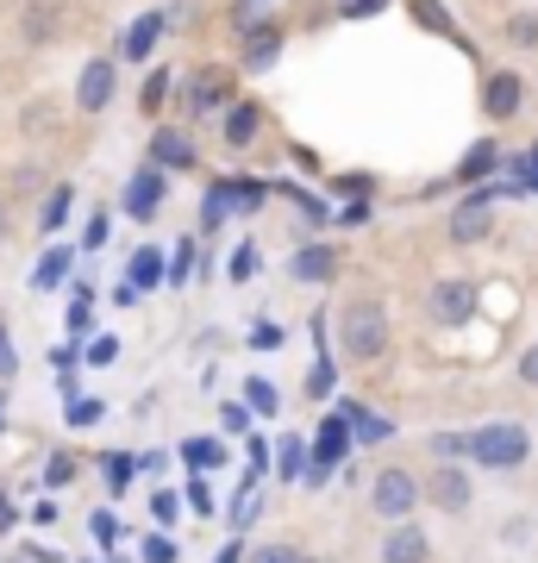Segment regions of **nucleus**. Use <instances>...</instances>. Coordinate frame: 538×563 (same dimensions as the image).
<instances>
[{"instance_id":"f257e3e1","label":"nucleus","mask_w":538,"mask_h":563,"mask_svg":"<svg viewBox=\"0 0 538 563\" xmlns=\"http://www.w3.org/2000/svg\"><path fill=\"white\" fill-rule=\"evenodd\" d=\"M526 457H532V432L514 420H495V426L470 432V463H482V470H519Z\"/></svg>"},{"instance_id":"f03ea898","label":"nucleus","mask_w":538,"mask_h":563,"mask_svg":"<svg viewBox=\"0 0 538 563\" xmlns=\"http://www.w3.org/2000/svg\"><path fill=\"white\" fill-rule=\"evenodd\" d=\"M339 344H344V357H382L388 351V313H382V301H351L344 307V320H339Z\"/></svg>"},{"instance_id":"7ed1b4c3","label":"nucleus","mask_w":538,"mask_h":563,"mask_svg":"<svg viewBox=\"0 0 538 563\" xmlns=\"http://www.w3.org/2000/svg\"><path fill=\"white\" fill-rule=\"evenodd\" d=\"M419 495H426V483H419L414 470H382L376 483H370V507H376L382 520H407L419 507Z\"/></svg>"},{"instance_id":"20e7f679","label":"nucleus","mask_w":538,"mask_h":563,"mask_svg":"<svg viewBox=\"0 0 538 563\" xmlns=\"http://www.w3.org/2000/svg\"><path fill=\"white\" fill-rule=\"evenodd\" d=\"M220 107H239V76L207 63V69L188 76V113H220Z\"/></svg>"},{"instance_id":"39448f33","label":"nucleus","mask_w":538,"mask_h":563,"mask_svg":"<svg viewBox=\"0 0 538 563\" xmlns=\"http://www.w3.org/2000/svg\"><path fill=\"white\" fill-rule=\"evenodd\" d=\"M532 101V88H526V76H519V69H495V76L482 81V113H488V120H519V107Z\"/></svg>"},{"instance_id":"423d86ee","label":"nucleus","mask_w":538,"mask_h":563,"mask_svg":"<svg viewBox=\"0 0 538 563\" xmlns=\"http://www.w3.org/2000/svg\"><path fill=\"white\" fill-rule=\"evenodd\" d=\"M113 95H120V69H113L107 57L81 63V81H76V107H81V113H107Z\"/></svg>"},{"instance_id":"0eeeda50","label":"nucleus","mask_w":538,"mask_h":563,"mask_svg":"<svg viewBox=\"0 0 538 563\" xmlns=\"http://www.w3.org/2000/svg\"><path fill=\"white\" fill-rule=\"evenodd\" d=\"M163 195H169V181H163V169L151 163V169H139V176L125 181V220L151 225L163 213Z\"/></svg>"},{"instance_id":"6e6552de","label":"nucleus","mask_w":538,"mask_h":563,"mask_svg":"<svg viewBox=\"0 0 538 563\" xmlns=\"http://www.w3.org/2000/svg\"><path fill=\"white\" fill-rule=\"evenodd\" d=\"M426 501L444 507V514H463V507L476 501V488H470V476H463L458 463H439V470L426 476Z\"/></svg>"},{"instance_id":"1a4fd4ad","label":"nucleus","mask_w":538,"mask_h":563,"mask_svg":"<svg viewBox=\"0 0 538 563\" xmlns=\"http://www.w3.org/2000/svg\"><path fill=\"white\" fill-rule=\"evenodd\" d=\"M344 439H351V420H344V413H332V420L319 426V439H314V463H307V483H326V476H332V463L344 457Z\"/></svg>"},{"instance_id":"9d476101","label":"nucleus","mask_w":538,"mask_h":563,"mask_svg":"<svg viewBox=\"0 0 538 563\" xmlns=\"http://www.w3.org/2000/svg\"><path fill=\"white\" fill-rule=\"evenodd\" d=\"M488 201H495V195H488V188H476V195H470V201H463L458 213H451V244H476V239H488V225H495Z\"/></svg>"},{"instance_id":"9b49d317","label":"nucleus","mask_w":538,"mask_h":563,"mask_svg":"<svg viewBox=\"0 0 538 563\" xmlns=\"http://www.w3.org/2000/svg\"><path fill=\"white\" fill-rule=\"evenodd\" d=\"M470 313H476V288L470 282H439L432 288V320L439 325H463Z\"/></svg>"},{"instance_id":"f8f14e48","label":"nucleus","mask_w":538,"mask_h":563,"mask_svg":"<svg viewBox=\"0 0 538 563\" xmlns=\"http://www.w3.org/2000/svg\"><path fill=\"white\" fill-rule=\"evenodd\" d=\"M426 558H432V539H426L414 520H400L395 532L382 539V563H426Z\"/></svg>"},{"instance_id":"ddd939ff","label":"nucleus","mask_w":538,"mask_h":563,"mask_svg":"<svg viewBox=\"0 0 538 563\" xmlns=\"http://www.w3.org/2000/svg\"><path fill=\"white\" fill-rule=\"evenodd\" d=\"M151 163H157V169H195V144H188V132L157 125V132H151Z\"/></svg>"},{"instance_id":"4468645a","label":"nucleus","mask_w":538,"mask_h":563,"mask_svg":"<svg viewBox=\"0 0 538 563\" xmlns=\"http://www.w3.org/2000/svg\"><path fill=\"white\" fill-rule=\"evenodd\" d=\"M282 57V25H251L244 32V69L257 76V69H276Z\"/></svg>"},{"instance_id":"2eb2a0df","label":"nucleus","mask_w":538,"mask_h":563,"mask_svg":"<svg viewBox=\"0 0 538 563\" xmlns=\"http://www.w3.org/2000/svg\"><path fill=\"white\" fill-rule=\"evenodd\" d=\"M257 125H263V107L257 101H239L232 113H226V144H232V151H244V144L257 139Z\"/></svg>"},{"instance_id":"dca6fc26","label":"nucleus","mask_w":538,"mask_h":563,"mask_svg":"<svg viewBox=\"0 0 538 563\" xmlns=\"http://www.w3.org/2000/svg\"><path fill=\"white\" fill-rule=\"evenodd\" d=\"M288 269H295L300 282H326V276H332V269H339V257H332L326 244H300V251H295V263H288Z\"/></svg>"},{"instance_id":"f3484780","label":"nucleus","mask_w":538,"mask_h":563,"mask_svg":"<svg viewBox=\"0 0 538 563\" xmlns=\"http://www.w3.org/2000/svg\"><path fill=\"white\" fill-rule=\"evenodd\" d=\"M157 38H163V13H144V20L132 25V32H125V51H120V57L144 63V57H151V44H157Z\"/></svg>"},{"instance_id":"a211bd4d","label":"nucleus","mask_w":538,"mask_h":563,"mask_svg":"<svg viewBox=\"0 0 538 563\" xmlns=\"http://www.w3.org/2000/svg\"><path fill=\"white\" fill-rule=\"evenodd\" d=\"M495 163H501V144H495V139H476V144H470V157L458 163V176H463V181H482Z\"/></svg>"},{"instance_id":"6ab92c4d","label":"nucleus","mask_w":538,"mask_h":563,"mask_svg":"<svg viewBox=\"0 0 538 563\" xmlns=\"http://www.w3.org/2000/svg\"><path fill=\"white\" fill-rule=\"evenodd\" d=\"M232 220V188H207V201H200V232H220Z\"/></svg>"},{"instance_id":"aec40b11","label":"nucleus","mask_w":538,"mask_h":563,"mask_svg":"<svg viewBox=\"0 0 538 563\" xmlns=\"http://www.w3.org/2000/svg\"><path fill=\"white\" fill-rule=\"evenodd\" d=\"M407 7H414V25L439 32V38H458V25H451V13H444L439 0H407Z\"/></svg>"},{"instance_id":"412c9836","label":"nucleus","mask_w":538,"mask_h":563,"mask_svg":"<svg viewBox=\"0 0 538 563\" xmlns=\"http://www.w3.org/2000/svg\"><path fill=\"white\" fill-rule=\"evenodd\" d=\"M163 282V251L157 244H139V257H132V288H157Z\"/></svg>"},{"instance_id":"4be33fe9","label":"nucleus","mask_w":538,"mask_h":563,"mask_svg":"<svg viewBox=\"0 0 538 563\" xmlns=\"http://www.w3.org/2000/svg\"><path fill=\"white\" fill-rule=\"evenodd\" d=\"M69 201H76L69 188H51V195H44V207H39V225H44V232H57V225H63V213H69Z\"/></svg>"},{"instance_id":"5701e85b","label":"nucleus","mask_w":538,"mask_h":563,"mask_svg":"<svg viewBox=\"0 0 538 563\" xmlns=\"http://www.w3.org/2000/svg\"><path fill=\"white\" fill-rule=\"evenodd\" d=\"M344 420H351V432H358L363 444H370V439H388V420H376V413H363V407H344Z\"/></svg>"},{"instance_id":"b1692460","label":"nucleus","mask_w":538,"mask_h":563,"mask_svg":"<svg viewBox=\"0 0 538 563\" xmlns=\"http://www.w3.org/2000/svg\"><path fill=\"white\" fill-rule=\"evenodd\" d=\"M244 563H307L295 544H257V551H244Z\"/></svg>"},{"instance_id":"393cba45","label":"nucleus","mask_w":538,"mask_h":563,"mask_svg":"<svg viewBox=\"0 0 538 563\" xmlns=\"http://www.w3.org/2000/svg\"><path fill=\"white\" fill-rule=\"evenodd\" d=\"M332 383H339V376H332V357H319L314 369H307V395H314V401H326V395H332Z\"/></svg>"},{"instance_id":"a878e982","label":"nucleus","mask_w":538,"mask_h":563,"mask_svg":"<svg viewBox=\"0 0 538 563\" xmlns=\"http://www.w3.org/2000/svg\"><path fill=\"white\" fill-rule=\"evenodd\" d=\"M182 451H188V463H195V470H213V463H220V439H188Z\"/></svg>"},{"instance_id":"bb28decb","label":"nucleus","mask_w":538,"mask_h":563,"mask_svg":"<svg viewBox=\"0 0 538 563\" xmlns=\"http://www.w3.org/2000/svg\"><path fill=\"white\" fill-rule=\"evenodd\" d=\"M163 95H169V69H151V81H144V113H157V107H163Z\"/></svg>"},{"instance_id":"cd10ccee","label":"nucleus","mask_w":538,"mask_h":563,"mask_svg":"<svg viewBox=\"0 0 538 563\" xmlns=\"http://www.w3.org/2000/svg\"><path fill=\"white\" fill-rule=\"evenodd\" d=\"M63 269H69V251H51V257L39 263V288H57Z\"/></svg>"},{"instance_id":"c85d7f7f","label":"nucleus","mask_w":538,"mask_h":563,"mask_svg":"<svg viewBox=\"0 0 538 563\" xmlns=\"http://www.w3.org/2000/svg\"><path fill=\"white\" fill-rule=\"evenodd\" d=\"M507 38H514V44H538V13H514V20H507Z\"/></svg>"},{"instance_id":"c756f323","label":"nucleus","mask_w":538,"mask_h":563,"mask_svg":"<svg viewBox=\"0 0 538 563\" xmlns=\"http://www.w3.org/2000/svg\"><path fill=\"white\" fill-rule=\"evenodd\" d=\"M244 401L257 407V413H276V388H270V383H257V376H251V383H244Z\"/></svg>"},{"instance_id":"7c9ffc66","label":"nucleus","mask_w":538,"mask_h":563,"mask_svg":"<svg viewBox=\"0 0 538 563\" xmlns=\"http://www.w3.org/2000/svg\"><path fill=\"white\" fill-rule=\"evenodd\" d=\"M388 0H339V20H376Z\"/></svg>"},{"instance_id":"2f4dec72","label":"nucleus","mask_w":538,"mask_h":563,"mask_svg":"<svg viewBox=\"0 0 538 563\" xmlns=\"http://www.w3.org/2000/svg\"><path fill=\"white\" fill-rule=\"evenodd\" d=\"M432 451H439L444 463H458L463 451H470V439H463V432H439V439H432Z\"/></svg>"},{"instance_id":"473e14b6","label":"nucleus","mask_w":538,"mask_h":563,"mask_svg":"<svg viewBox=\"0 0 538 563\" xmlns=\"http://www.w3.org/2000/svg\"><path fill=\"white\" fill-rule=\"evenodd\" d=\"M300 451H307L300 439H282V476H307V463H300Z\"/></svg>"},{"instance_id":"72a5a7b5","label":"nucleus","mask_w":538,"mask_h":563,"mask_svg":"<svg viewBox=\"0 0 538 563\" xmlns=\"http://www.w3.org/2000/svg\"><path fill=\"white\" fill-rule=\"evenodd\" d=\"M20 369V351H13V332H7V320H0V383Z\"/></svg>"},{"instance_id":"f704fd0d","label":"nucleus","mask_w":538,"mask_h":563,"mask_svg":"<svg viewBox=\"0 0 538 563\" xmlns=\"http://www.w3.org/2000/svg\"><path fill=\"white\" fill-rule=\"evenodd\" d=\"M144 563H176V544L163 539V532L157 539H144Z\"/></svg>"},{"instance_id":"c9c22d12","label":"nucleus","mask_w":538,"mask_h":563,"mask_svg":"<svg viewBox=\"0 0 538 563\" xmlns=\"http://www.w3.org/2000/svg\"><path fill=\"white\" fill-rule=\"evenodd\" d=\"M251 344H257V351H276V344H282V325H276V320L257 325V332H251Z\"/></svg>"},{"instance_id":"e433bc0d","label":"nucleus","mask_w":538,"mask_h":563,"mask_svg":"<svg viewBox=\"0 0 538 563\" xmlns=\"http://www.w3.org/2000/svg\"><path fill=\"white\" fill-rule=\"evenodd\" d=\"M514 176L526 181V188H538V144L526 151V163H514Z\"/></svg>"},{"instance_id":"4c0bfd02","label":"nucleus","mask_w":538,"mask_h":563,"mask_svg":"<svg viewBox=\"0 0 538 563\" xmlns=\"http://www.w3.org/2000/svg\"><path fill=\"white\" fill-rule=\"evenodd\" d=\"M257 269V244H239V257H232V276H251Z\"/></svg>"},{"instance_id":"58836bf2","label":"nucleus","mask_w":538,"mask_h":563,"mask_svg":"<svg viewBox=\"0 0 538 563\" xmlns=\"http://www.w3.org/2000/svg\"><path fill=\"white\" fill-rule=\"evenodd\" d=\"M44 476H51V488L69 483V476H76V457H51V470H44Z\"/></svg>"},{"instance_id":"ea45409f","label":"nucleus","mask_w":538,"mask_h":563,"mask_svg":"<svg viewBox=\"0 0 538 563\" xmlns=\"http://www.w3.org/2000/svg\"><path fill=\"white\" fill-rule=\"evenodd\" d=\"M151 514H157V520H176V495H169V488H157V495H151Z\"/></svg>"},{"instance_id":"a19ab883","label":"nucleus","mask_w":538,"mask_h":563,"mask_svg":"<svg viewBox=\"0 0 538 563\" xmlns=\"http://www.w3.org/2000/svg\"><path fill=\"white\" fill-rule=\"evenodd\" d=\"M125 476H132V457H107V483L125 488Z\"/></svg>"},{"instance_id":"79ce46f5","label":"nucleus","mask_w":538,"mask_h":563,"mask_svg":"<svg viewBox=\"0 0 538 563\" xmlns=\"http://www.w3.org/2000/svg\"><path fill=\"white\" fill-rule=\"evenodd\" d=\"M519 383H526V388H538V344L526 351V357H519Z\"/></svg>"},{"instance_id":"37998d69","label":"nucleus","mask_w":538,"mask_h":563,"mask_svg":"<svg viewBox=\"0 0 538 563\" xmlns=\"http://www.w3.org/2000/svg\"><path fill=\"white\" fill-rule=\"evenodd\" d=\"M69 420H76V426H95V420H100V401H76V407H69Z\"/></svg>"},{"instance_id":"c03bdc74","label":"nucleus","mask_w":538,"mask_h":563,"mask_svg":"<svg viewBox=\"0 0 538 563\" xmlns=\"http://www.w3.org/2000/svg\"><path fill=\"white\" fill-rule=\"evenodd\" d=\"M88 357H95V363H113V357H120V339H95V351H88Z\"/></svg>"},{"instance_id":"a18cd8bd","label":"nucleus","mask_w":538,"mask_h":563,"mask_svg":"<svg viewBox=\"0 0 538 563\" xmlns=\"http://www.w3.org/2000/svg\"><path fill=\"white\" fill-rule=\"evenodd\" d=\"M239 551H244V544H226V551H220L213 563H239Z\"/></svg>"}]
</instances>
